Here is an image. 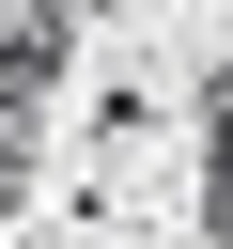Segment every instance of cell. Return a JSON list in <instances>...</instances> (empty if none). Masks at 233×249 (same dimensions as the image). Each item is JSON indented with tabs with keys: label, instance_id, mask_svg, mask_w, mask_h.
Returning a JSON list of instances; mask_svg holds the SVG:
<instances>
[{
	"label": "cell",
	"instance_id": "cell-1",
	"mask_svg": "<svg viewBox=\"0 0 233 249\" xmlns=\"http://www.w3.org/2000/svg\"><path fill=\"white\" fill-rule=\"evenodd\" d=\"M78 62V0H0V93H62Z\"/></svg>",
	"mask_w": 233,
	"mask_h": 249
},
{
	"label": "cell",
	"instance_id": "cell-2",
	"mask_svg": "<svg viewBox=\"0 0 233 249\" xmlns=\"http://www.w3.org/2000/svg\"><path fill=\"white\" fill-rule=\"evenodd\" d=\"M47 202V93H0V218Z\"/></svg>",
	"mask_w": 233,
	"mask_h": 249
},
{
	"label": "cell",
	"instance_id": "cell-3",
	"mask_svg": "<svg viewBox=\"0 0 233 249\" xmlns=\"http://www.w3.org/2000/svg\"><path fill=\"white\" fill-rule=\"evenodd\" d=\"M202 249H233V124H202Z\"/></svg>",
	"mask_w": 233,
	"mask_h": 249
},
{
	"label": "cell",
	"instance_id": "cell-4",
	"mask_svg": "<svg viewBox=\"0 0 233 249\" xmlns=\"http://www.w3.org/2000/svg\"><path fill=\"white\" fill-rule=\"evenodd\" d=\"M217 16H233V0H217Z\"/></svg>",
	"mask_w": 233,
	"mask_h": 249
}]
</instances>
